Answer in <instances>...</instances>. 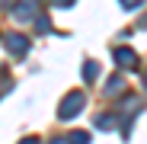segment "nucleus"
<instances>
[{
  "instance_id": "423d86ee",
  "label": "nucleus",
  "mask_w": 147,
  "mask_h": 144,
  "mask_svg": "<svg viewBox=\"0 0 147 144\" xmlns=\"http://www.w3.org/2000/svg\"><path fill=\"white\" fill-rule=\"evenodd\" d=\"M96 74H99V67H96L93 61H86V64H83V77H86V80H96Z\"/></svg>"
},
{
  "instance_id": "39448f33",
  "label": "nucleus",
  "mask_w": 147,
  "mask_h": 144,
  "mask_svg": "<svg viewBox=\"0 0 147 144\" xmlns=\"http://www.w3.org/2000/svg\"><path fill=\"white\" fill-rule=\"evenodd\" d=\"M121 83H125V80H121V77H112V80H109V87H106V93H109V96H115V93H121Z\"/></svg>"
},
{
  "instance_id": "0eeeda50",
  "label": "nucleus",
  "mask_w": 147,
  "mask_h": 144,
  "mask_svg": "<svg viewBox=\"0 0 147 144\" xmlns=\"http://www.w3.org/2000/svg\"><path fill=\"white\" fill-rule=\"evenodd\" d=\"M70 144H86V135H83V131H74V135H70Z\"/></svg>"
},
{
  "instance_id": "9b49d317",
  "label": "nucleus",
  "mask_w": 147,
  "mask_h": 144,
  "mask_svg": "<svg viewBox=\"0 0 147 144\" xmlns=\"http://www.w3.org/2000/svg\"><path fill=\"white\" fill-rule=\"evenodd\" d=\"M144 87H147V77H144Z\"/></svg>"
},
{
  "instance_id": "7ed1b4c3",
  "label": "nucleus",
  "mask_w": 147,
  "mask_h": 144,
  "mask_svg": "<svg viewBox=\"0 0 147 144\" xmlns=\"http://www.w3.org/2000/svg\"><path fill=\"white\" fill-rule=\"evenodd\" d=\"M35 7H38V0H19V3H16V19H29L32 13H35Z\"/></svg>"
},
{
  "instance_id": "6e6552de",
  "label": "nucleus",
  "mask_w": 147,
  "mask_h": 144,
  "mask_svg": "<svg viewBox=\"0 0 147 144\" xmlns=\"http://www.w3.org/2000/svg\"><path fill=\"white\" fill-rule=\"evenodd\" d=\"M144 3V0H121V7H125V10H138Z\"/></svg>"
},
{
  "instance_id": "20e7f679",
  "label": "nucleus",
  "mask_w": 147,
  "mask_h": 144,
  "mask_svg": "<svg viewBox=\"0 0 147 144\" xmlns=\"http://www.w3.org/2000/svg\"><path fill=\"white\" fill-rule=\"evenodd\" d=\"M115 64L131 67V64H134V51H131V48H118V51H115Z\"/></svg>"
},
{
  "instance_id": "1a4fd4ad",
  "label": "nucleus",
  "mask_w": 147,
  "mask_h": 144,
  "mask_svg": "<svg viewBox=\"0 0 147 144\" xmlns=\"http://www.w3.org/2000/svg\"><path fill=\"white\" fill-rule=\"evenodd\" d=\"M51 7H67V3H74V0H48Z\"/></svg>"
},
{
  "instance_id": "f03ea898",
  "label": "nucleus",
  "mask_w": 147,
  "mask_h": 144,
  "mask_svg": "<svg viewBox=\"0 0 147 144\" xmlns=\"http://www.w3.org/2000/svg\"><path fill=\"white\" fill-rule=\"evenodd\" d=\"M3 42H7V48L13 55H26L29 51V39H22V35H7Z\"/></svg>"
},
{
  "instance_id": "9d476101",
  "label": "nucleus",
  "mask_w": 147,
  "mask_h": 144,
  "mask_svg": "<svg viewBox=\"0 0 147 144\" xmlns=\"http://www.w3.org/2000/svg\"><path fill=\"white\" fill-rule=\"evenodd\" d=\"M22 144H42L38 138H26V141H22Z\"/></svg>"
},
{
  "instance_id": "f257e3e1",
  "label": "nucleus",
  "mask_w": 147,
  "mask_h": 144,
  "mask_svg": "<svg viewBox=\"0 0 147 144\" xmlns=\"http://www.w3.org/2000/svg\"><path fill=\"white\" fill-rule=\"evenodd\" d=\"M83 103H86V99H83V93H77V90H74L67 99L61 103V118H74V115H80Z\"/></svg>"
}]
</instances>
